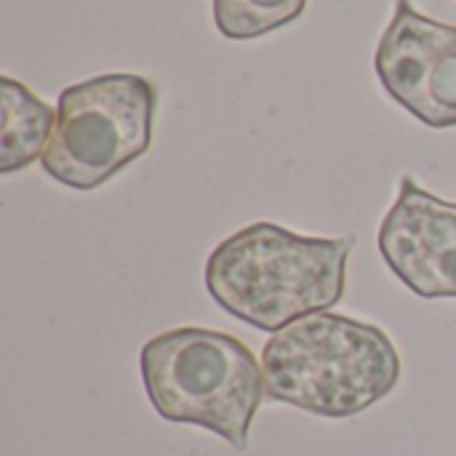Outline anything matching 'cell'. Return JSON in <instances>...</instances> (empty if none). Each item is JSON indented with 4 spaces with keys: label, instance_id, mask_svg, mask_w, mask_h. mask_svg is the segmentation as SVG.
<instances>
[{
    "label": "cell",
    "instance_id": "obj_2",
    "mask_svg": "<svg viewBox=\"0 0 456 456\" xmlns=\"http://www.w3.org/2000/svg\"><path fill=\"white\" fill-rule=\"evenodd\" d=\"M265 395L326 419L355 417L401 379V358L393 339L363 321L313 313L262 347Z\"/></svg>",
    "mask_w": 456,
    "mask_h": 456
},
{
    "label": "cell",
    "instance_id": "obj_4",
    "mask_svg": "<svg viewBox=\"0 0 456 456\" xmlns=\"http://www.w3.org/2000/svg\"><path fill=\"white\" fill-rule=\"evenodd\" d=\"M155 107V86L131 72L99 75L64 88L51 142L40 158L43 171L72 190H96L150 150Z\"/></svg>",
    "mask_w": 456,
    "mask_h": 456
},
{
    "label": "cell",
    "instance_id": "obj_3",
    "mask_svg": "<svg viewBox=\"0 0 456 456\" xmlns=\"http://www.w3.org/2000/svg\"><path fill=\"white\" fill-rule=\"evenodd\" d=\"M139 363L147 398L163 419L211 430L240 452L248 446L265 379L240 339L195 326L171 329L142 347Z\"/></svg>",
    "mask_w": 456,
    "mask_h": 456
},
{
    "label": "cell",
    "instance_id": "obj_5",
    "mask_svg": "<svg viewBox=\"0 0 456 456\" xmlns=\"http://www.w3.org/2000/svg\"><path fill=\"white\" fill-rule=\"evenodd\" d=\"M377 75L385 91L430 128L456 126V27L422 16L411 0H395V13L379 40Z\"/></svg>",
    "mask_w": 456,
    "mask_h": 456
},
{
    "label": "cell",
    "instance_id": "obj_8",
    "mask_svg": "<svg viewBox=\"0 0 456 456\" xmlns=\"http://www.w3.org/2000/svg\"><path fill=\"white\" fill-rule=\"evenodd\" d=\"M307 0H214L216 29L230 40H251L299 19Z\"/></svg>",
    "mask_w": 456,
    "mask_h": 456
},
{
    "label": "cell",
    "instance_id": "obj_7",
    "mask_svg": "<svg viewBox=\"0 0 456 456\" xmlns=\"http://www.w3.org/2000/svg\"><path fill=\"white\" fill-rule=\"evenodd\" d=\"M0 94V174H13L43 158L56 126V112L19 80L3 77Z\"/></svg>",
    "mask_w": 456,
    "mask_h": 456
},
{
    "label": "cell",
    "instance_id": "obj_1",
    "mask_svg": "<svg viewBox=\"0 0 456 456\" xmlns=\"http://www.w3.org/2000/svg\"><path fill=\"white\" fill-rule=\"evenodd\" d=\"M353 246V235L310 238L256 222L211 251L206 289L238 321L275 334L342 302Z\"/></svg>",
    "mask_w": 456,
    "mask_h": 456
},
{
    "label": "cell",
    "instance_id": "obj_6",
    "mask_svg": "<svg viewBox=\"0 0 456 456\" xmlns=\"http://www.w3.org/2000/svg\"><path fill=\"white\" fill-rule=\"evenodd\" d=\"M377 240L387 267L417 297L456 299V203L403 176Z\"/></svg>",
    "mask_w": 456,
    "mask_h": 456
}]
</instances>
